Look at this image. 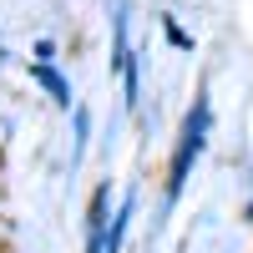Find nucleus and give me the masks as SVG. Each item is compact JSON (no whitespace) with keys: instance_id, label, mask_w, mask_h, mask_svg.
Instances as JSON below:
<instances>
[{"instance_id":"1","label":"nucleus","mask_w":253,"mask_h":253,"mask_svg":"<svg viewBox=\"0 0 253 253\" xmlns=\"http://www.w3.org/2000/svg\"><path fill=\"white\" fill-rule=\"evenodd\" d=\"M203 132H208V101H198L193 117H187L182 126V142H177V157H172V177H167V193H182V182H187V167H193V157L203 152Z\"/></svg>"},{"instance_id":"2","label":"nucleus","mask_w":253,"mask_h":253,"mask_svg":"<svg viewBox=\"0 0 253 253\" xmlns=\"http://www.w3.org/2000/svg\"><path fill=\"white\" fill-rule=\"evenodd\" d=\"M36 76H41V86H46V91H51V96H56V101H61V107H66V101H71V91H66V81H61V76H56V71H51V66H41V71H36Z\"/></svg>"},{"instance_id":"3","label":"nucleus","mask_w":253,"mask_h":253,"mask_svg":"<svg viewBox=\"0 0 253 253\" xmlns=\"http://www.w3.org/2000/svg\"><path fill=\"white\" fill-rule=\"evenodd\" d=\"M248 213H253V203H248Z\"/></svg>"}]
</instances>
